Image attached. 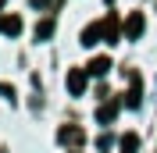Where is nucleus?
<instances>
[{"instance_id":"obj_1","label":"nucleus","mask_w":157,"mask_h":153,"mask_svg":"<svg viewBox=\"0 0 157 153\" xmlns=\"http://www.w3.org/2000/svg\"><path fill=\"white\" fill-rule=\"evenodd\" d=\"M0 29L7 32V36H18V32H21V21H18V18H4V21H0Z\"/></svg>"},{"instance_id":"obj_2","label":"nucleus","mask_w":157,"mask_h":153,"mask_svg":"<svg viewBox=\"0 0 157 153\" xmlns=\"http://www.w3.org/2000/svg\"><path fill=\"white\" fill-rule=\"evenodd\" d=\"M139 32H143V18H139V14H132V18H128V36L136 39Z\"/></svg>"},{"instance_id":"obj_3","label":"nucleus","mask_w":157,"mask_h":153,"mask_svg":"<svg viewBox=\"0 0 157 153\" xmlns=\"http://www.w3.org/2000/svg\"><path fill=\"white\" fill-rule=\"evenodd\" d=\"M107 68H111V61H107V57H100V61H93V64H89V71H93V75H104Z\"/></svg>"},{"instance_id":"obj_4","label":"nucleus","mask_w":157,"mask_h":153,"mask_svg":"<svg viewBox=\"0 0 157 153\" xmlns=\"http://www.w3.org/2000/svg\"><path fill=\"white\" fill-rule=\"evenodd\" d=\"M68 86L75 89V93H82V86H86V78L78 75V71H71V78H68Z\"/></svg>"},{"instance_id":"obj_5","label":"nucleus","mask_w":157,"mask_h":153,"mask_svg":"<svg viewBox=\"0 0 157 153\" xmlns=\"http://www.w3.org/2000/svg\"><path fill=\"white\" fill-rule=\"evenodd\" d=\"M50 32H54V25H50V21H43V25H39V29H36V39H47Z\"/></svg>"}]
</instances>
